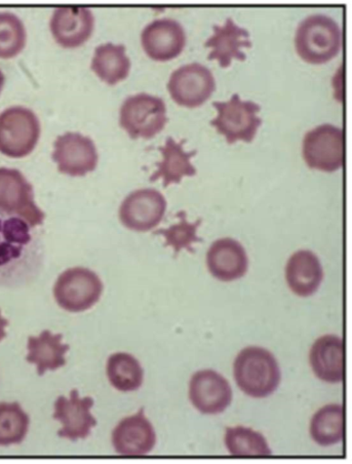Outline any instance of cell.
<instances>
[{
    "label": "cell",
    "mask_w": 352,
    "mask_h": 464,
    "mask_svg": "<svg viewBox=\"0 0 352 464\" xmlns=\"http://www.w3.org/2000/svg\"><path fill=\"white\" fill-rule=\"evenodd\" d=\"M39 232L24 218L0 211V287L20 288L34 282L44 265Z\"/></svg>",
    "instance_id": "cell-1"
},
{
    "label": "cell",
    "mask_w": 352,
    "mask_h": 464,
    "mask_svg": "<svg viewBox=\"0 0 352 464\" xmlns=\"http://www.w3.org/2000/svg\"><path fill=\"white\" fill-rule=\"evenodd\" d=\"M233 377L246 395L263 399L275 392L281 382V371L275 356L262 347L250 346L233 362Z\"/></svg>",
    "instance_id": "cell-2"
},
{
    "label": "cell",
    "mask_w": 352,
    "mask_h": 464,
    "mask_svg": "<svg viewBox=\"0 0 352 464\" xmlns=\"http://www.w3.org/2000/svg\"><path fill=\"white\" fill-rule=\"evenodd\" d=\"M296 51L306 63L323 64L335 58L342 48V30L325 14L305 18L295 34Z\"/></svg>",
    "instance_id": "cell-3"
},
{
    "label": "cell",
    "mask_w": 352,
    "mask_h": 464,
    "mask_svg": "<svg viewBox=\"0 0 352 464\" xmlns=\"http://www.w3.org/2000/svg\"><path fill=\"white\" fill-rule=\"evenodd\" d=\"M42 134L41 122L29 108L11 106L0 112V152L23 159L34 150Z\"/></svg>",
    "instance_id": "cell-4"
},
{
    "label": "cell",
    "mask_w": 352,
    "mask_h": 464,
    "mask_svg": "<svg viewBox=\"0 0 352 464\" xmlns=\"http://www.w3.org/2000/svg\"><path fill=\"white\" fill-rule=\"evenodd\" d=\"M166 105L161 97L138 93L128 97L120 110V126L132 139L149 140L168 122Z\"/></svg>",
    "instance_id": "cell-5"
},
{
    "label": "cell",
    "mask_w": 352,
    "mask_h": 464,
    "mask_svg": "<svg viewBox=\"0 0 352 464\" xmlns=\"http://www.w3.org/2000/svg\"><path fill=\"white\" fill-rule=\"evenodd\" d=\"M103 284L92 270L77 266L65 270L54 286V297L64 311L80 314L89 311L100 299Z\"/></svg>",
    "instance_id": "cell-6"
},
{
    "label": "cell",
    "mask_w": 352,
    "mask_h": 464,
    "mask_svg": "<svg viewBox=\"0 0 352 464\" xmlns=\"http://www.w3.org/2000/svg\"><path fill=\"white\" fill-rule=\"evenodd\" d=\"M218 111L217 118L211 121L217 131L225 137L228 144L239 140L252 142L262 125L258 112L259 104L252 101H243L239 94H233L227 102H213Z\"/></svg>",
    "instance_id": "cell-7"
},
{
    "label": "cell",
    "mask_w": 352,
    "mask_h": 464,
    "mask_svg": "<svg viewBox=\"0 0 352 464\" xmlns=\"http://www.w3.org/2000/svg\"><path fill=\"white\" fill-rule=\"evenodd\" d=\"M302 156L309 169L332 173L345 163V134L342 129L324 124L306 133Z\"/></svg>",
    "instance_id": "cell-8"
},
{
    "label": "cell",
    "mask_w": 352,
    "mask_h": 464,
    "mask_svg": "<svg viewBox=\"0 0 352 464\" xmlns=\"http://www.w3.org/2000/svg\"><path fill=\"white\" fill-rule=\"evenodd\" d=\"M0 211L19 216L33 227L43 225L46 215L34 202L33 185L14 169L0 168Z\"/></svg>",
    "instance_id": "cell-9"
},
{
    "label": "cell",
    "mask_w": 352,
    "mask_h": 464,
    "mask_svg": "<svg viewBox=\"0 0 352 464\" xmlns=\"http://www.w3.org/2000/svg\"><path fill=\"white\" fill-rule=\"evenodd\" d=\"M173 100L181 106L203 105L215 91L212 71L199 63L183 65L174 71L167 85Z\"/></svg>",
    "instance_id": "cell-10"
},
{
    "label": "cell",
    "mask_w": 352,
    "mask_h": 464,
    "mask_svg": "<svg viewBox=\"0 0 352 464\" xmlns=\"http://www.w3.org/2000/svg\"><path fill=\"white\" fill-rule=\"evenodd\" d=\"M166 208L167 201L162 192L155 188H139L124 200L119 217L126 227L146 232L161 223Z\"/></svg>",
    "instance_id": "cell-11"
},
{
    "label": "cell",
    "mask_w": 352,
    "mask_h": 464,
    "mask_svg": "<svg viewBox=\"0 0 352 464\" xmlns=\"http://www.w3.org/2000/svg\"><path fill=\"white\" fill-rule=\"evenodd\" d=\"M52 159L61 173L83 177L96 169L99 154L90 138L81 133L67 132L55 140Z\"/></svg>",
    "instance_id": "cell-12"
},
{
    "label": "cell",
    "mask_w": 352,
    "mask_h": 464,
    "mask_svg": "<svg viewBox=\"0 0 352 464\" xmlns=\"http://www.w3.org/2000/svg\"><path fill=\"white\" fill-rule=\"evenodd\" d=\"M94 406V400L90 397L81 399L80 393L73 390L70 398L61 396L55 402L53 419L62 424L58 436L71 441L86 440L96 427L97 420L90 411Z\"/></svg>",
    "instance_id": "cell-13"
},
{
    "label": "cell",
    "mask_w": 352,
    "mask_h": 464,
    "mask_svg": "<svg viewBox=\"0 0 352 464\" xmlns=\"http://www.w3.org/2000/svg\"><path fill=\"white\" fill-rule=\"evenodd\" d=\"M141 44L149 58L167 62L180 55L186 47V31L174 19H156L143 29Z\"/></svg>",
    "instance_id": "cell-14"
},
{
    "label": "cell",
    "mask_w": 352,
    "mask_h": 464,
    "mask_svg": "<svg viewBox=\"0 0 352 464\" xmlns=\"http://www.w3.org/2000/svg\"><path fill=\"white\" fill-rule=\"evenodd\" d=\"M54 40L63 48L73 49L86 44L93 34L95 17L85 6L57 8L50 22Z\"/></svg>",
    "instance_id": "cell-15"
},
{
    "label": "cell",
    "mask_w": 352,
    "mask_h": 464,
    "mask_svg": "<svg viewBox=\"0 0 352 464\" xmlns=\"http://www.w3.org/2000/svg\"><path fill=\"white\" fill-rule=\"evenodd\" d=\"M192 405L205 414L224 412L232 402L233 392L228 381L213 370L195 372L189 383Z\"/></svg>",
    "instance_id": "cell-16"
},
{
    "label": "cell",
    "mask_w": 352,
    "mask_h": 464,
    "mask_svg": "<svg viewBox=\"0 0 352 464\" xmlns=\"http://www.w3.org/2000/svg\"><path fill=\"white\" fill-rule=\"evenodd\" d=\"M112 445L117 453L127 457H141L155 447L157 437L152 423L145 416L144 409L123 419L114 429Z\"/></svg>",
    "instance_id": "cell-17"
},
{
    "label": "cell",
    "mask_w": 352,
    "mask_h": 464,
    "mask_svg": "<svg viewBox=\"0 0 352 464\" xmlns=\"http://www.w3.org/2000/svg\"><path fill=\"white\" fill-rule=\"evenodd\" d=\"M206 261L211 275L226 283L244 277L249 268L245 248L231 238L215 241L207 253Z\"/></svg>",
    "instance_id": "cell-18"
},
{
    "label": "cell",
    "mask_w": 352,
    "mask_h": 464,
    "mask_svg": "<svg viewBox=\"0 0 352 464\" xmlns=\"http://www.w3.org/2000/svg\"><path fill=\"white\" fill-rule=\"evenodd\" d=\"M205 46L213 49L209 60H217L222 68H227L233 58L245 61L246 55L242 49L252 48V44L250 41L249 31L240 27L228 17L224 24L214 25V34Z\"/></svg>",
    "instance_id": "cell-19"
},
{
    "label": "cell",
    "mask_w": 352,
    "mask_h": 464,
    "mask_svg": "<svg viewBox=\"0 0 352 464\" xmlns=\"http://www.w3.org/2000/svg\"><path fill=\"white\" fill-rule=\"evenodd\" d=\"M309 364L320 380L330 383L343 382L345 373L343 340L332 334L318 339L309 353Z\"/></svg>",
    "instance_id": "cell-20"
},
{
    "label": "cell",
    "mask_w": 352,
    "mask_h": 464,
    "mask_svg": "<svg viewBox=\"0 0 352 464\" xmlns=\"http://www.w3.org/2000/svg\"><path fill=\"white\" fill-rule=\"evenodd\" d=\"M286 279L290 290L300 297L316 294L324 280L319 258L309 250L296 252L287 264Z\"/></svg>",
    "instance_id": "cell-21"
},
{
    "label": "cell",
    "mask_w": 352,
    "mask_h": 464,
    "mask_svg": "<svg viewBox=\"0 0 352 464\" xmlns=\"http://www.w3.org/2000/svg\"><path fill=\"white\" fill-rule=\"evenodd\" d=\"M62 338V334H53L50 330L43 331L38 336H29L26 362L36 366L39 376L66 365L65 354L70 345L63 343Z\"/></svg>",
    "instance_id": "cell-22"
},
{
    "label": "cell",
    "mask_w": 352,
    "mask_h": 464,
    "mask_svg": "<svg viewBox=\"0 0 352 464\" xmlns=\"http://www.w3.org/2000/svg\"><path fill=\"white\" fill-rule=\"evenodd\" d=\"M185 140L176 142L174 138L168 137L166 145L158 150L163 154V161L156 164L158 170L149 178L151 182L163 179L165 188L170 184L180 183L184 177H193L197 169L191 164V159L197 154V150L186 152L183 146Z\"/></svg>",
    "instance_id": "cell-23"
},
{
    "label": "cell",
    "mask_w": 352,
    "mask_h": 464,
    "mask_svg": "<svg viewBox=\"0 0 352 464\" xmlns=\"http://www.w3.org/2000/svg\"><path fill=\"white\" fill-rule=\"evenodd\" d=\"M91 69L100 79L109 85H115L124 80L131 70V60L123 44H106L95 49Z\"/></svg>",
    "instance_id": "cell-24"
},
{
    "label": "cell",
    "mask_w": 352,
    "mask_h": 464,
    "mask_svg": "<svg viewBox=\"0 0 352 464\" xmlns=\"http://www.w3.org/2000/svg\"><path fill=\"white\" fill-rule=\"evenodd\" d=\"M309 434L322 447L340 443L345 435V411L339 404L320 409L310 420Z\"/></svg>",
    "instance_id": "cell-25"
},
{
    "label": "cell",
    "mask_w": 352,
    "mask_h": 464,
    "mask_svg": "<svg viewBox=\"0 0 352 464\" xmlns=\"http://www.w3.org/2000/svg\"><path fill=\"white\" fill-rule=\"evenodd\" d=\"M107 375L115 390L132 392L141 388L144 371L134 356L128 353H116L108 360Z\"/></svg>",
    "instance_id": "cell-26"
},
{
    "label": "cell",
    "mask_w": 352,
    "mask_h": 464,
    "mask_svg": "<svg viewBox=\"0 0 352 464\" xmlns=\"http://www.w3.org/2000/svg\"><path fill=\"white\" fill-rule=\"evenodd\" d=\"M224 444L233 457H268L271 450L265 438L259 432L244 427L227 429Z\"/></svg>",
    "instance_id": "cell-27"
},
{
    "label": "cell",
    "mask_w": 352,
    "mask_h": 464,
    "mask_svg": "<svg viewBox=\"0 0 352 464\" xmlns=\"http://www.w3.org/2000/svg\"><path fill=\"white\" fill-rule=\"evenodd\" d=\"M29 425L30 418L18 402L0 403V447L21 444Z\"/></svg>",
    "instance_id": "cell-28"
},
{
    "label": "cell",
    "mask_w": 352,
    "mask_h": 464,
    "mask_svg": "<svg viewBox=\"0 0 352 464\" xmlns=\"http://www.w3.org/2000/svg\"><path fill=\"white\" fill-rule=\"evenodd\" d=\"M26 40L23 21L13 13H0V58L16 57L24 49Z\"/></svg>",
    "instance_id": "cell-29"
},
{
    "label": "cell",
    "mask_w": 352,
    "mask_h": 464,
    "mask_svg": "<svg viewBox=\"0 0 352 464\" xmlns=\"http://www.w3.org/2000/svg\"><path fill=\"white\" fill-rule=\"evenodd\" d=\"M176 216L179 218L177 224L166 229L162 228L156 230L154 235L163 236L166 240L165 246L173 247L176 256L182 249H186L189 253H194L195 251L192 248V245L203 242V239L197 236L198 227L201 226L203 220L198 219L194 223H189L185 211H180Z\"/></svg>",
    "instance_id": "cell-30"
},
{
    "label": "cell",
    "mask_w": 352,
    "mask_h": 464,
    "mask_svg": "<svg viewBox=\"0 0 352 464\" xmlns=\"http://www.w3.org/2000/svg\"><path fill=\"white\" fill-rule=\"evenodd\" d=\"M9 325V321L2 316V311H0V342H2L6 336V327Z\"/></svg>",
    "instance_id": "cell-31"
},
{
    "label": "cell",
    "mask_w": 352,
    "mask_h": 464,
    "mask_svg": "<svg viewBox=\"0 0 352 464\" xmlns=\"http://www.w3.org/2000/svg\"><path fill=\"white\" fill-rule=\"evenodd\" d=\"M5 82H6L5 74L3 72V70L0 69V93H2V92L4 90V87L5 85Z\"/></svg>",
    "instance_id": "cell-32"
}]
</instances>
